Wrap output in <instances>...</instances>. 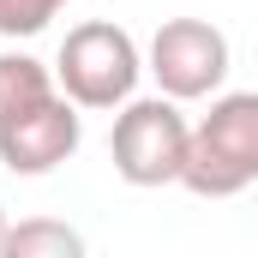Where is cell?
Returning <instances> with one entry per match:
<instances>
[{"label":"cell","mask_w":258,"mask_h":258,"mask_svg":"<svg viewBox=\"0 0 258 258\" xmlns=\"http://www.w3.org/2000/svg\"><path fill=\"white\" fill-rule=\"evenodd\" d=\"M258 180V90H228L192 126L180 186L198 198H234Z\"/></svg>","instance_id":"obj_1"},{"label":"cell","mask_w":258,"mask_h":258,"mask_svg":"<svg viewBox=\"0 0 258 258\" xmlns=\"http://www.w3.org/2000/svg\"><path fill=\"white\" fill-rule=\"evenodd\" d=\"M144 66L168 102H198L228 78V36L210 18H162Z\"/></svg>","instance_id":"obj_4"},{"label":"cell","mask_w":258,"mask_h":258,"mask_svg":"<svg viewBox=\"0 0 258 258\" xmlns=\"http://www.w3.org/2000/svg\"><path fill=\"white\" fill-rule=\"evenodd\" d=\"M78 108L66 102V96H48L42 108H30L24 120H12V126H0V162L12 168V174H54L66 156L78 150Z\"/></svg>","instance_id":"obj_5"},{"label":"cell","mask_w":258,"mask_h":258,"mask_svg":"<svg viewBox=\"0 0 258 258\" xmlns=\"http://www.w3.org/2000/svg\"><path fill=\"white\" fill-rule=\"evenodd\" d=\"M48 96H60V90H54V72L42 60H30V54H0V126L24 120V114L42 108Z\"/></svg>","instance_id":"obj_6"},{"label":"cell","mask_w":258,"mask_h":258,"mask_svg":"<svg viewBox=\"0 0 258 258\" xmlns=\"http://www.w3.org/2000/svg\"><path fill=\"white\" fill-rule=\"evenodd\" d=\"M6 228H12V222H6V204H0V240H6Z\"/></svg>","instance_id":"obj_9"},{"label":"cell","mask_w":258,"mask_h":258,"mask_svg":"<svg viewBox=\"0 0 258 258\" xmlns=\"http://www.w3.org/2000/svg\"><path fill=\"white\" fill-rule=\"evenodd\" d=\"M138 72H144L138 42L108 18L72 24L60 42V60H54L60 96L72 108H126L132 90H138Z\"/></svg>","instance_id":"obj_2"},{"label":"cell","mask_w":258,"mask_h":258,"mask_svg":"<svg viewBox=\"0 0 258 258\" xmlns=\"http://www.w3.org/2000/svg\"><path fill=\"white\" fill-rule=\"evenodd\" d=\"M0 258H84V234L60 216H24L6 228Z\"/></svg>","instance_id":"obj_7"},{"label":"cell","mask_w":258,"mask_h":258,"mask_svg":"<svg viewBox=\"0 0 258 258\" xmlns=\"http://www.w3.org/2000/svg\"><path fill=\"white\" fill-rule=\"evenodd\" d=\"M66 0H0V36H36Z\"/></svg>","instance_id":"obj_8"},{"label":"cell","mask_w":258,"mask_h":258,"mask_svg":"<svg viewBox=\"0 0 258 258\" xmlns=\"http://www.w3.org/2000/svg\"><path fill=\"white\" fill-rule=\"evenodd\" d=\"M186 150H192V126L168 96H132L114 114L108 132V162L126 186H168L186 174Z\"/></svg>","instance_id":"obj_3"}]
</instances>
